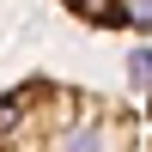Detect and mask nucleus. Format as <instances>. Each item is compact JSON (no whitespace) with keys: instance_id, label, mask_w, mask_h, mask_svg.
Segmentation results:
<instances>
[{"instance_id":"7ed1b4c3","label":"nucleus","mask_w":152,"mask_h":152,"mask_svg":"<svg viewBox=\"0 0 152 152\" xmlns=\"http://www.w3.org/2000/svg\"><path fill=\"white\" fill-rule=\"evenodd\" d=\"M146 128H152V104H146Z\"/></svg>"},{"instance_id":"f03ea898","label":"nucleus","mask_w":152,"mask_h":152,"mask_svg":"<svg viewBox=\"0 0 152 152\" xmlns=\"http://www.w3.org/2000/svg\"><path fill=\"white\" fill-rule=\"evenodd\" d=\"M79 24L91 31H128V37H152V0H61Z\"/></svg>"},{"instance_id":"f257e3e1","label":"nucleus","mask_w":152,"mask_h":152,"mask_svg":"<svg viewBox=\"0 0 152 152\" xmlns=\"http://www.w3.org/2000/svg\"><path fill=\"white\" fill-rule=\"evenodd\" d=\"M0 152H152V128L116 91L18 79L0 91Z\"/></svg>"}]
</instances>
